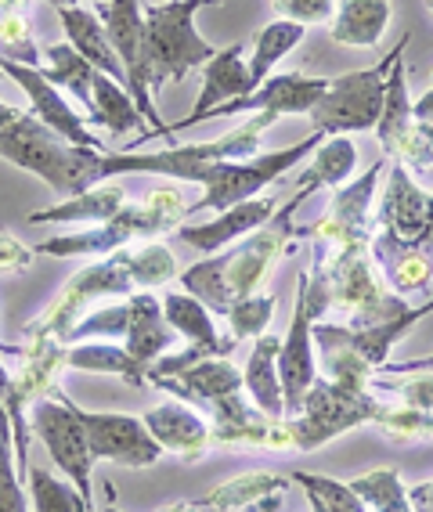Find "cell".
<instances>
[{"instance_id": "4fadbf2b", "label": "cell", "mask_w": 433, "mask_h": 512, "mask_svg": "<svg viewBox=\"0 0 433 512\" xmlns=\"http://www.w3.org/2000/svg\"><path fill=\"white\" fill-rule=\"evenodd\" d=\"M383 408V397H376L372 390H343L332 379L318 375L307 390L300 412L289 419L293 430V451H311L325 448L329 440L343 437V433L358 430V426H372Z\"/></svg>"}, {"instance_id": "7bdbcfd3", "label": "cell", "mask_w": 433, "mask_h": 512, "mask_svg": "<svg viewBox=\"0 0 433 512\" xmlns=\"http://www.w3.org/2000/svg\"><path fill=\"white\" fill-rule=\"evenodd\" d=\"M289 480L304 487L311 512H369L347 480H336V476L325 473H304V469H296Z\"/></svg>"}, {"instance_id": "7c38bea8", "label": "cell", "mask_w": 433, "mask_h": 512, "mask_svg": "<svg viewBox=\"0 0 433 512\" xmlns=\"http://www.w3.org/2000/svg\"><path fill=\"white\" fill-rule=\"evenodd\" d=\"M412 44V33H401L390 55H383L369 69H354V73H343L336 80H329V91L318 98L307 116H311L314 130L325 134V138H351V134H365V130H376L379 116H383V98H387V80L394 62L408 51Z\"/></svg>"}, {"instance_id": "11a10c76", "label": "cell", "mask_w": 433, "mask_h": 512, "mask_svg": "<svg viewBox=\"0 0 433 512\" xmlns=\"http://www.w3.org/2000/svg\"><path fill=\"white\" fill-rule=\"evenodd\" d=\"M156 512H203V509H199V502H195V498H181V502H170V505H163V509H156Z\"/></svg>"}, {"instance_id": "4316f807", "label": "cell", "mask_w": 433, "mask_h": 512, "mask_svg": "<svg viewBox=\"0 0 433 512\" xmlns=\"http://www.w3.org/2000/svg\"><path fill=\"white\" fill-rule=\"evenodd\" d=\"M130 202V188L123 177L91 184L87 192L58 199L55 206L29 213V224H105Z\"/></svg>"}, {"instance_id": "ee69618b", "label": "cell", "mask_w": 433, "mask_h": 512, "mask_svg": "<svg viewBox=\"0 0 433 512\" xmlns=\"http://www.w3.org/2000/svg\"><path fill=\"white\" fill-rule=\"evenodd\" d=\"M379 433L394 444H412V440H433V412H419V408H405V404H387L379 408L376 422Z\"/></svg>"}, {"instance_id": "5bb4252c", "label": "cell", "mask_w": 433, "mask_h": 512, "mask_svg": "<svg viewBox=\"0 0 433 512\" xmlns=\"http://www.w3.org/2000/svg\"><path fill=\"white\" fill-rule=\"evenodd\" d=\"M29 433L44 444L51 466L65 480H73L76 491L94 505V466L98 462H94L87 433H83V422L76 415V401L65 397L62 386L51 397H44V401L29 404Z\"/></svg>"}, {"instance_id": "1f68e13d", "label": "cell", "mask_w": 433, "mask_h": 512, "mask_svg": "<svg viewBox=\"0 0 433 512\" xmlns=\"http://www.w3.org/2000/svg\"><path fill=\"white\" fill-rule=\"evenodd\" d=\"M87 123L109 130V134H138L141 141L134 148H141L148 141V123L138 112V105H134V98H130L120 80H112V76H105V73H94Z\"/></svg>"}, {"instance_id": "d6a6232c", "label": "cell", "mask_w": 433, "mask_h": 512, "mask_svg": "<svg viewBox=\"0 0 433 512\" xmlns=\"http://www.w3.org/2000/svg\"><path fill=\"white\" fill-rule=\"evenodd\" d=\"M278 347H282V339L271 332L253 339V350H249L246 368H242V390L260 412L286 419V397H282V379H278Z\"/></svg>"}, {"instance_id": "5b68a950", "label": "cell", "mask_w": 433, "mask_h": 512, "mask_svg": "<svg viewBox=\"0 0 433 512\" xmlns=\"http://www.w3.org/2000/svg\"><path fill=\"white\" fill-rule=\"evenodd\" d=\"M0 159L26 170V174L40 177L51 192L69 199V195L87 192L94 184L98 148L69 145L51 127H44L33 112H22L15 123L0 127Z\"/></svg>"}, {"instance_id": "f6af8a7d", "label": "cell", "mask_w": 433, "mask_h": 512, "mask_svg": "<svg viewBox=\"0 0 433 512\" xmlns=\"http://www.w3.org/2000/svg\"><path fill=\"white\" fill-rule=\"evenodd\" d=\"M275 307L278 300L271 293H257V296H246V300H235L224 314L228 321V336L246 343V339H260L268 332L271 318H275Z\"/></svg>"}, {"instance_id": "f1b7e54d", "label": "cell", "mask_w": 433, "mask_h": 512, "mask_svg": "<svg viewBox=\"0 0 433 512\" xmlns=\"http://www.w3.org/2000/svg\"><path fill=\"white\" fill-rule=\"evenodd\" d=\"M369 249L376 256L383 278H387L390 293H397L401 300H408L415 293H426L433 285V253H426V249L397 246V242L376 235V231H372Z\"/></svg>"}, {"instance_id": "44dd1931", "label": "cell", "mask_w": 433, "mask_h": 512, "mask_svg": "<svg viewBox=\"0 0 433 512\" xmlns=\"http://www.w3.org/2000/svg\"><path fill=\"white\" fill-rule=\"evenodd\" d=\"M325 91H329V80H322V76L275 73L260 83L257 91H249L246 98L231 101V105H221V109H213L210 119H217V116H260V112H268V116H275V119L307 116Z\"/></svg>"}, {"instance_id": "6125c7cd", "label": "cell", "mask_w": 433, "mask_h": 512, "mask_svg": "<svg viewBox=\"0 0 433 512\" xmlns=\"http://www.w3.org/2000/svg\"><path fill=\"white\" fill-rule=\"evenodd\" d=\"M0 80H4V69H0Z\"/></svg>"}, {"instance_id": "52a82bcc", "label": "cell", "mask_w": 433, "mask_h": 512, "mask_svg": "<svg viewBox=\"0 0 433 512\" xmlns=\"http://www.w3.org/2000/svg\"><path fill=\"white\" fill-rule=\"evenodd\" d=\"M318 249H322L332 311L343 314L347 325H376V321L401 318L405 311H412V303L390 293L369 242H358V246H322L318 242Z\"/></svg>"}, {"instance_id": "d590c367", "label": "cell", "mask_w": 433, "mask_h": 512, "mask_svg": "<svg viewBox=\"0 0 433 512\" xmlns=\"http://www.w3.org/2000/svg\"><path fill=\"white\" fill-rule=\"evenodd\" d=\"M358 174V148H354L351 138H322V145L314 148L304 163V174L296 177V188L307 184V188H340L351 177Z\"/></svg>"}, {"instance_id": "be15d7a7", "label": "cell", "mask_w": 433, "mask_h": 512, "mask_svg": "<svg viewBox=\"0 0 433 512\" xmlns=\"http://www.w3.org/2000/svg\"><path fill=\"white\" fill-rule=\"evenodd\" d=\"M426 357H430V361H433V354H426Z\"/></svg>"}, {"instance_id": "ba28073f", "label": "cell", "mask_w": 433, "mask_h": 512, "mask_svg": "<svg viewBox=\"0 0 433 512\" xmlns=\"http://www.w3.org/2000/svg\"><path fill=\"white\" fill-rule=\"evenodd\" d=\"M332 311L329 303V282H325L322 249L314 246L311 264L300 267L296 275V300L293 318L278 347V379H282V397H286V419H293L304 404L307 390L318 379V357H314V325L322 314Z\"/></svg>"}, {"instance_id": "484cf974", "label": "cell", "mask_w": 433, "mask_h": 512, "mask_svg": "<svg viewBox=\"0 0 433 512\" xmlns=\"http://www.w3.org/2000/svg\"><path fill=\"white\" fill-rule=\"evenodd\" d=\"M152 390H163L185 404H213L228 394H239L242 368L231 365V357H203L170 379H152Z\"/></svg>"}, {"instance_id": "ffe728a7", "label": "cell", "mask_w": 433, "mask_h": 512, "mask_svg": "<svg viewBox=\"0 0 433 512\" xmlns=\"http://www.w3.org/2000/svg\"><path fill=\"white\" fill-rule=\"evenodd\" d=\"M76 415L83 422V433H87L94 462H116L123 469H148L163 458V448L152 440L141 415L87 412L80 404H76Z\"/></svg>"}, {"instance_id": "f907efd6", "label": "cell", "mask_w": 433, "mask_h": 512, "mask_svg": "<svg viewBox=\"0 0 433 512\" xmlns=\"http://www.w3.org/2000/svg\"><path fill=\"white\" fill-rule=\"evenodd\" d=\"M408 498H412L415 512H433V476H426V480L408 487Z\"/></svg>"}, {"instance_id": "3957f363", "label": "cell", "mask_w": 433, "mask_h": 512, "mask_svg": "<svg viewBox=\"0 0 433 512\" xmlns=\"http://www.w3.org/2000/svg\"><path fill=\"white\" fill-rule=\"evenodd\" d=\"M433 314V296L401 318L376 321V325H347V321H318L314 325V357L318 375L332 379L343 390H369V379L383 372L390 361V350Z\"/></svg>"}, {"instance_id": "2e32d148", "label": "cell", "mask_w": 433, "mask_h": 512, "mask_svg": "<svg viewBox=\"0 0 433 512\" xmlns=\"http://www.w3.org/2000/svg\"><path fill=\"white\" fill-rule=\"evenodd\" d=\"M98 19L112 40V51L120 58L123 76H127V94L134 98L138 112L148 123V141H174L170 123H163L156 98H152V83H148V62H145V8L141 0H105L98 4Z\"/></svg>"}, {"instance_id": "9f6ffc18", "label": "cell", "mask_w": 433, "mask_h": 512, "mask_svg": "<svg viewBox=\"0 0 433 512\" xmlns=\"http://www.w3.org/2000/svg\"><path fill=\"white\" fill-rule=\"evenodd\" d=\"M19 116H22V109H15V105H8V101L0 98V127H8V123H15Z\"/></svg>"}, {"instance_id": "60d3db41", "label": "cell", "mask_w": 433, "mask_h": 512, "mask_svg": "<svg viewBox=\"0 0 433 512\" xmlns=\"http://www.w3.org/2000/svg\"><path fill=\"white\" fill-rule=\"evenodd\" d=\"M123 256H127L130 278L138 289H159V285L177 282L181 267H177L174 249L166 246L163 238H152V242H138V246H123Z\"/></svg>"}, {"instance_id": "e0dca14e", "label": "cell", "mask_w": 433, "mask_h": 512, "mask_svg": "<svg viewBox=\"0 0 433 512\" xmlns=\"http://www.w3.org/2000/svg\"><path fill=\"white\" fill-rule=\"evenodd\" d=\"M376 235L397 246L433 253V192H423L412 181V170L394 159L383 174V192L376 199Z\"/></svg>"}, {"instance_id": "d4e9b609", "label": "cell", "mask_w": 433, "mask_h": 512, "mask_svg": "<svg viewBox=\"0 0 433 512\" xmlns=\"http://www.w3.org/2000/svg\"><path fill=\"white\" fill-rule=\"evenodd\" d=\"M278 202L275 199H246L239 202V206H228V210H221L213 220H203V224H181V228L174 231L185 246L199 249V253H224L228 246H235V242H242L246 235H253L257 228H264L271 217H275Z\"/></svg>"}, {"instance_id": "4dcf8cb0", "label": "cell", "mask_w": 433, "mask_h": 512, "mask_svg": "<svg viewBox=\"0 0 433 512\" xmlns=\"http://www.w3.org/2000/svg\"><path fill=\"white\" fill-rule=\"evenodd\" d=\"M58 22H62V29H65V40H69L98 73L127 83L123 65H120V58H116V51H112V40H109V33H105L102 19H98V11L80 8V4H65V8H58Z\"/></svg>"}, {"instance_id": "7dc6e473", "label": "cell", "mask_w": 433, "mask_h": 512, "mask_svg": "<svg viewBox=\"0 0 433 512\" xmlns=\"http://www.w3.org/2000/svg\"><path fill=\"white\" fill-rule=\"evenodd\" d=\"M0 512H29L26 480L19 476L8 440H0Z\"/></svg>"}, {"instance_id": "603a6c76", "label": "cell", "mask_w": 433, "mask_h": 512, "mask_svg": "<svg viewBox=\"0 0 433 512\" xmlns=\"http://www.w3.org/2000/svg\"><path fill=\"white\" fill-rule=\"evenodd\" d=\"M141 419H145L152 440L163 448V455H177V458H185V462H199V458H206V451L213 448L210 419H206L195 404L163 401V404H156V408H148Z\"/></svg>"}, {"instance_id": "6f0895ef", "label": "cell", "mask_w": 433, "mask_h": 512, "mask_svg": "<svg viewBox=\"0 0 433 512\" xmlns=\"http://www.w3.org/2000/svg\"><path fill=\"white\" fill-rule=\"evenodd\" d=\"M102 494H105V505H102V509H94V512H120V509H116V491H112L109 480L102 484Z\"/></svg>"}, {"instance_id": "f546056e", "label": "cell", "mask_w": 433, "mask_h": 512, "mask_svg": "<svg viewBox=\"0 0 433 512\" xmlns=\"http://www.w3.org/2000/svg\"><path fill=\"white\" fill-rule=\"evenodd\" d=\"M394 4L390 0H336L329 40L343 47H376L387 37Z\"/></svg>"}, {"instance_id": "680465c9", "label": "cell", "mask_w": 433, "mask_h": 512, "mask_svg": "<svg viewBox=\"0 0 433 512\" xmlns=\"http://www.w3.org/2000/svg\"><path fill=\"white\" fill-rule=\"evenodd\" d=\"M44 4H51V8L58 11V8H65V4H69V0H44Z\"/></svg>"}, {"instance_id": "8992f818", "label": "cell", "mask_w": 433, "mask_h": 512, "mask_svg": "<svg viewBox=\"0 0 433 512\" xmlns=\"http://www.w3.org/2000/svg\"><path fill=\"white\" fill-rule=\"evenodd\" d=\"M87 339H120V347L145 368L156 365L159 357L181 343V336L170 329L163 314V300L148 289L91 307L69 332V347L87 343Z\"/></svg>"}, {"instance_id": "8fae6325", "label": "cell", "mask_w": 433, "mask_h": 512, "mask_svg": "<svg viewBox=\"0 0 433 512\" xmlns=\"http://www.w3.org/2000/svg\"><path fill=\"white\" fill-rule=\"evenodd\" d=\"M325 134L311 130L304 141L286 148H275V152H260L253 159H221V163H206L192 174L188 184H199L203 188V199L192 202V213L213 210L221 213L228 206H239L246 199H257L264 188L278 184L289 170H296L300 163H307L314 148L322 145Z\"/></svg>"}, {"instance_id": "9c48e42d", "label": "cell", "mask_w": 433, "mask_h": 512, "mask_svg": "<svg viewBox=\"0 0 433 512\" xmlns=\"http://www.w3.org/2000/svg\"><path fill=\"white\" fill-rule=\"evenodd\" d=\"M210 4L217 0H159L145 8V62L152 94L163 83L185 80L217 55V47L195 29V15Z\"/></svg>"}, {"instance_id": "91938a15", "label": "cell", "mask_w": 433, "mask_h": 512, "mask_svg": "<svg viewBox=\"0 0 433 512\" xmlns=\"http://www.w3.org/2000/svg\"><path fill=\"white\" fill-rule=\"evenodd\" d=\"M426 11H430V19H433V0H426Z\"/></svg>"}, {"instance_id": "f5cc1de1", "label": "cell", "mask_w": 433, "mask_h": 512, "mask_svg": "<svg viewBox=\"0 0 433 512\" xmlns=\"http://www.w3.org/2000/svg\"><path fill=\"white\" fill-rule=\"evenodd\" d=\"M419 368H433L430 357H412V361H387L383 372H419Z\"/></svg>"}, {"instance_id": "816d5d0a", "label": "cell", "mask_w": 433, "mask_h": 512, "mask_svg": "<svg viewBox=\"0 0 433 512\" xmlns=\"http://www.w3.org/2000/svg\"><path fill=\"white\" fill-rule=\"evenodd\" d=\"M412 116L415 119H426V123H433V87L412 101Z\"/></svg>"}, {"instance_id": "681fc988", "label": "cell", "mask_w": 433, "mask_h": 512, "mask_svg": "<svg viewBox=\"0 0 433 512\" xmlns=\"http://www.w3.org/2000/svg\"><path fill=\"white\" fill-rule=\"evenodd\" d=\"M37 260V249L26 246L19 235L0 228V275H22Z\"/></svg>"}, {"instance_id": "ac0fdd59", "label": "cell", "mask_w": 433, "mask_h": 512, "mask_svg": "<svg viewBox=\"0 0 433 512\" xmlns=\"http://www.w3.org/2000/svg\"><path fill=\"white\" fill-rule=\"evenodd\" d=\"M210 440L213 448H253V451H293L289 419L260 412L246 401V390L228 394L210 404Z\"/></svg>"}, {"instance_id": "b9f144b4", "label": "cell", "mask_w": 433, "mask_h": 512, "mask_svg": "<svg viewBox=\"0 0 433 512\" xmlns=\"http://www.w3.org/2000/svg\"><path fill=\"white\" fill-rule=\"evenodd\" d=\"M369 390L376 397H397V404H405V408L433 412V368H419V372H376L369 379Z\"/></svg>"}, {"instance_id": "7402d4cb", "label": "cell", "mask_w": 433, "mask_h": 512, "mask_svg": "<svg viewBox=\"0 0 433 512\" xmlns=\"http://www.w3.org/2000/svg\"><path fill=\"white\" fill-rule=\"evenodd\" d=\"M246 47L242 44H228V47H217V55L203 65V83H199V98H195L192 112L181 116L177 123H170V134H181L188 127H199L210 119L213 109H221V105H231V101L246 98L253 91V80H249V65L242 58Z\"/></svg>"}, {"instance_id": "83f0119b", "label": "cell", "mask_w": 433, "mask_h": 512, "mask_svg": "<svg viewBox=\"0 0 433 512\" xmlns=\"http://www.w3.org/2000/svg\"><path fill=\"white\" fill-rule=\"evenodd\" d=\"M163 314H166V321H170V329L203 357H231V350L239 347V339L221 336L210 307H203L195 296L181 293V289L163 296Z\"/></svg>"}, {"instance_id": "836d02e7", "label": "cell", "mask_w": 433, "mask_h": 512, "mask_svg": "<svg viewBox=\"0 0 433 512\" xmlns=\"http://www.w3.org/2000/svg\"><path fill=\"white\" fill-rule=\"evenodd\" d=\"M65 372H83V375H116L127 386H148V368L138 365L120 343L109 339H87V343H73L65 347Z\"/></svg>"}, {"instance_id": "6da1fadb", "label": "cell", "mask_w": 433, "mask_h": 512, "mask_svg": "<svg viewBox=\"0 0 433 512\" xmlns=\"http://www.w3.org/2000/svg\"><path fill=\"white\" fill-rule=\"evenodd\" d=\"M314 195V188L300 184L293 192V199H286L275 210V217L257 228L253 235H246L242 242L228 246L224 253L206 256V260H195L192 267H185L177 282H181V293L195 296V300L210 307L213 314H228V307L235 300H246V296L264 293L271 271L282 256L289 253V246L296 242V210L304 206Z\"/></svg>"}, {"instance_id": "cb8c5ba5", "label": "cell", "mask_w": 433, "mask_h": 512, "mask_svg": "<svg viewBox=\"0 0 433 512\" xmlns=\"http://www.w3.org/2000/svg\"><path fill=\"white\" fill-rule=\"evenodd\" d=\"M289 476L271 473V469H249L210 487L195 502L203 512H278L289 498Z\"/></svg>"}, {"instance_id": "c3c4849f", "label": "cell", "mask_w": 433, "mask_h": 512, "mask_svg": "<svg viewBox=\"0 0 433 512\" xmlns=\"http://www.w3.org/2000/svg\"><path fill=\"white\" fill-rule=\"evenodd\" d=\"M278 19L300 22V26H325L336 15V0H271Z\"/></svg>"}, {"instance_id": "277c9868", "label": "cell", "mask_w": 433, "mask_h": 512, "mask_svg": "<svg viewBox=\"0 0 433 512\" xmlns=\"http://www.w3.org/2000/svg\"><path fill=\"white\" fill-rule=\"evenodd\" d=\"M278 119L260 112L246 116V123L231 127L228 134L213 141H188V145H166L159 152H141V148H116V152H98L94 159V184L112 181V177L130 174H156L174 177V181H192V174L206 163H221V159H253L260 156V138L275 127Z\"/></svg>"}, {"instance_id": "8d00e7d4", "label": "cell", "mask_w": 433, "mask_h": 512, "mask_svg": "<svg viewBox=\"0 0 433 512\" xmlns=\"http://www.w3.org/2000/svg\"><path fill=\"white\" fill-rule=\"evenodd\" d=\"M307 26L289 19H271L268 26H260V33L253 37V55H249V80H253V91L260 83L275 76V65L293 51L296 44H304Z\"/></svg>"}, {"instance_id": "d6986e66", "label": "cell", "mask_w": 433, "mask_h": 512, "mask_svg": "<svg viewBox=\"0 0 433 512\" xmlns=\"http://www.w3.org/2000/svg\"><path fill=\"white\" fill-rule=\"evenodd\" d=\"M0 69H4V80L19 83L22 91H26L29 112H33L44 127L55 130L58 138H65L76 148L112 152V148H105V141L91 130V123H87V116L80 112V105H76L65 91H58L55 83L47 80L40 69H33V65H19V62H4V58H0Z\"/></svg>"}, {"instance_id": "7a4b0ae2", "label": "cell", "mask_w": 433, "mask_h": 512, "mask_svg": "<svg viewBox=\"0 0 433 512\" xmlns=\"http://www.w3.org/2000/svg\"><path fill=\"white\" fill-rule=\"evenodd\" d=\"M192 217V202H188L181 184H159L148 188L141 199L127 202L120 213L105 224H91L80 231H65V235L44 238L37 242V256H109L123 246H138V242H152Z\"/></svg>"}, {"instance_id": "94428289", "label": "cell", "mask_w": 433, "mask_h": 512, "mask_svg": "<svg viewBox=\"0 0 433 512\" xmlns=\"http://www.w3.org/2000/svg\"><path fill=\"white\" fill-rule=\"evenodd\" d=\"M69 4H76V0H69ZM98 4H105V0H98Z\"/></svg>"}, {"instance_id": "ab89813d", "label": "cell", "mask_w": 433, "mask_h": 512, "mask_svg": "<svg viewBox=\"0 0 433 512\" xmlns=\"http://www.w3.org/2000/svg\"><path fill=\"white\" fill-rule=\"evenodd\" d=\"M347 484L369 512H415L412 498H408V484L394 466H376L369 473L347 480Z\"/></svg>"}, {"instance_id": "db71d44e", "label": "cell", "mask_w": 433, "mask_h": 512, "mask_svg": "<svg viewBox=\"0 0 433 512\" xmlns=\"http://www.w3.org/2000/svg\"><path fill=\"white\" fill-rule=\"evenodd\" d=\"M29 8H33V0H0V15H22V19H29Z\"/></svg>"}, {"instance_id": "bcb514c9", "label": "cell", "mask_w": 433, "mask_h": 512, "mask_svg": "<svg viewBox=\"0 0 433 512\" xmlns=\"http://www.w3.org/2000/svg\"><path fill=\"white\" fill-rule=\"evenodd\" d=\"M390 159L408 166V170H433V123L412 119V123L401 130V138H397Z\"/></svg>"}, {"instance_id": "30bf717a", "label": "cell", "mask_w": 433, "mask_h": 512, "mask_svg": "<svg viewBox=\"0 0 433 512\" xmlns=\"http://www.w3.org/2000/svg\"><path fill=\"white\" fill-rule=\"evenodd\" d=\"M130 293H141V289L134 285V278H130L123 249H116V253L80 267V271L58 289L55 300L47 303L44 311L22 329L19 339H29V343H62V347H69V332L76 329V321H80L83 314L91 311V307H98V303L120 300V296H130Z\"/></svg>"}, {"instance_id": "f35d334b", "label": "cell", "mask_w": 433, "mask_h": 512, "mask_svg": "<svg viewBox=\"0 0 433 512\" xmlns=\"http://www.w3.org/2000/svg\"><path fill=\"white\" fill-rule=\"evenodd\" d=\"M412 94H408V69H405V55L397 58L394 69H390L387 80V98H383V116L376 123V141L383 148V156H390L401 138V130L412 123Z\"/></svg>"}, {"instance_id": "e575fe53", "label": "cell", "mask_w": 433, "mask_h": 512, "mask_svg": "<svg viewBox=\"0 0 433 512\" xmlns=\"http://www.w3.org/2000/svg\"><path fill=\"white\" fill-rule=\"evenodd\" d=\"M40 73L55 83L58 91L69 94V98L80 105L83 116L91 112V83H94V73H98V69H94L69 40L44 47V65H40Z\"/></svg>"}, {"instance_id": "74e56055", "label": "cell", "mask_w": 433, "mask_h": 512, "mask_svg": "<svg viewBox=\"0 0 433 512\" xmlns=\"http://www.w3.org/2000/svg\"><path fill=\"white\" fill-rule=\"evenodd\" d=\"M29 512H94V505L73 487V480H62L44 462H29L26 469Z\"/></svg>"}, {"instance_id": "9a60e30c", "label": "cell", "mask_w": 433, "mask_h": 512, "mask_svg": "<svg viewBox=\"0 0 433 512\" xmlns=\"http://www.w3.org/2000/svg\"><path fill=\"white\" fill-rule=\"evenodd\" d=\"M387 174V156L365 166L361 174H354L347 184L332 188L325 213L311 224H296V242H322V246H358V242H372L376 231V199L379 184Z\"/></svg>"}]
</instances>
